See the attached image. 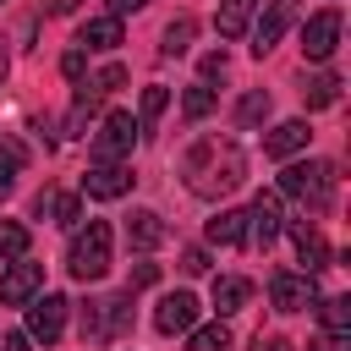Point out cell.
Masks as SVG:
<instances>
[{
    "label": "cell",
    "mask_w": 351,
    "mask_h": 351,
    "mask_svg": "<svg viewBox=\"0 0 351 351\" xmlns=\"http://www.w3.org/2000/svg\"><path fill=\"white\" fill-rule=\"evenodd\" d=\"M307 137H313V132H307V121H280V126L263 137V154H269V159H291V154H302V148H307Z\"/></svg>",
    "instance_id": "cell-15"
},
{
    "label": "cell",
    "mask_w": 351,
    "mask_h": 351,
    "mask_svg": "<svg viewBox=\"0 0 351 351\" xmlns=\"http://www.w3.org/2000/svg\"><path fill=\"white\" fill-rule=\"evenodd\" d=\"M82 66H88V55H82V49H77V44H71V49H66V55H60V71H66V77H71V82H77V77H82Z\"/></svg>",
    "instance_id": "cell-32"
},
{
    "label": "cell",
    "mask_w": 351,
    "mask_h": 351,
    "mask_svg": "<svg viewBox=\"0 0 351 351\" xmlns=\"http://www.w3.org/2000/svg\"><path fill=\"white\" fill-rule=\"evenodd\" d=\"M208 241H219V247H236V241H247V219H241L236 208H219V214L208 219Z\"/></svg>",
    "instance_id": "cell-22"
},
{
    "label": "cell",
    "mask_w": 351,
    "mask_h": 351,
    "mask_svg": "<svg viewBox=\"0 0 351 351\" xmlns=\"http://www.w3.org/2000/svg\"><path fill=\"white\" fill-rule=\"evenodd\" d=\"M126 324H132V296H104V302H88V313H82L88 340H104V335H115Z\"/></svg>",
    "instance_id": "cell-10"
},
{
    "label": "cell",
    "mask_w": 351,
    "mask_h": 351,
    "mask_svg": "<svg viewBox=\"0 0 351 351\" xmlns=\"http://www.w3.org/2000/svg\"><path fill=\"white\" fill-rule=\"evenodd\" d=\"M154 280H159V263H137L132 269V285H154Z\"/></svg>",
    "instance_id": "cell-35"
},
{
    "label": "cell",
    "mask_w": 351,
    "mask_h": 351,
    "mask_svg": "<svg viewBox=\"0 0 351 351\" xmlns=\"http://www.w3.org/2000/svg\"><path fill=\"white\" fill-rule=\"evenodd\" d=\"M340 77L335 71H318V77H307V88H302V99H307V110H329L335 99H340Z\"/></svg>",
    "instance_id": "cell-21"
},
{
    "label": "cell",
    "mask_w": 351,
    "mask_h": 351,
    "mask_svg": "<svg viewBox=\"0 0 351 351\" xmlns=\"http://www.w3.org/2000/svg\"><path fill=\"white\" fill-rule=\"evenodd\" d=\"M186 340H192V351H230L225 324H192V329H186Z\"/></svg>",
    "instance_id": "cell-25"
},
{
    "label": "cell",
    "mask_w": 351,
    "mask_h": 351,
    "mask_svg": "<svg viewBox=\"0 0 351 351\" xmlns=\"http://www.w3.org/2000/svg\"><path fill=\"white\" fill-rule=\"evenodd\" d=\"M27 258V225L22 219H0V269Z\"/></svg>",
    "instance_id": "cell-23"
},
{
    "label": "cell",
    "mask_w": 351,
    "mask_h": 351,
    "mask_svg": "<svg viewBox=\"0 0 351 351\" xmlns=\"http://www.w3.org/2000/svg\"><path fill=\"white\" fill-rule=\"evenodd\" d=\"M49 11H55V16H71V11H77V0H49Z\"/></svg>",
    "instance_id": "cell-38"
},
{
    "label": "cell",
    "mask_w": 351,
    "mask_h": 351,
    "mask_svg": "<svg viewBox=\"0 0 351 351\" xmlns=\"http://www.w3.org/2000/svg\"><path fill=\"white\" fill-rule=\"evenodd\" d=\"M49 214H55V225H66V230H77V225H82V203H77L71 192H55Z\"/></svg>",
    "instance_id": "cell-30"
},
{
    "label": "cell",
    "mask_w": 351,
    "mask_h": 351,
    "mask_svg": "<svg viewBox=\"0 0 351 351\" xmlns=\"http://www.w3.org/2000/svg\"><path fill=\"white\" fill-rule=\"evenodd\" d=\"M214 313L219 318H230V313H241L247 302H252V280H241V274H214Z\"/></svg>",
    "instance_id": "cell-14"
},
{
    "label": "cell",
    "mask_w": 351,
    "mask_h": 351,
    "mask_svg": "<svg viewBox=\"0 0 351 351\" xmlns=\"http://www.w3.org/2000/svg\"><path fill=\"white\" fill-rule=\"evenodd\" d=\"M110 225L104 219H88V225H77L71 230V247H66V269H71V280H104V269H110Z\"/></svg>",
    "instance_id": "cell-2"
},
{
    "label": "cell",
    "mask_w": 351,
    "mask_h": 351,
    "mask_svg": "<svg viewBox=\"0 0 351 351\" xmlns=\"http://www.w3.org/2000/svg\"><path fill=\"white\" fill-rule=\"evenodd\" d=\"M181 269H186V274H203V269H208V252H203V247H186Z\"/></svg>",
    "instance_id": "cell-34"
},
{
    "label": "cell",
    "mask_w": 351,
    "mask_h": 351,
    "mask_svg": "<svg viewBox=\"0 0 351 351\" xmlns=\"http://www.w3.org/2000/svg\"><path fill=\"white\" fill-rule=\"evenodd\" d=\"M280 192L296 197V203L324 208V203L335 197V165H329V159H296V165L280 170Z\"/></svg>",
    "instance_id": "cell-3"
},
{
    "label": "cell",
    "mask_w": 351,
    "mask_h": 351,
    "mask_svg": "<svg viewBox=\"0 0 351 351\" xmlns=\"http://www.w3.org/2000/svg\"><path fill=\"white\" fill-rule=\"evenodd\" d=\"M269 302H274V313H302L318 302V285H313V274L280 269V274H269Z\"/></svg>",
    "instance_id": "cell-8"
},
{
    "label": "cell",
    "mask_w": 351,
    "mask_h": 351,
    "mask_svg": "<svg viewBox=\"0 0 351 351\" xmlns=\"http://www.w3.org/2000/svg\"><path fill=\"white\" fill-rule=\"evenodd\" d=\"M165 104H170V88H143V115H137V126H154L159 115H165Z\"/></svg>",
    "instance_id": "cell-29"
},
{
    "label": "cell",
    "mask_w": 351,
    "mask_h": 351,
    "mask_svg": "<svg viewBox=\"0 0 351 351\" xmlns=\"http://www.w3.org/2000/svg\"><path fill=\"white\" fill-rule=\"evenodd\" d=\"M165 241V219L154 214V208H137L132 219H126V247H137V252H154Z\"/></svg>",
    "instance_id": "cell-16"
},
{
    "label": "cell",
    "mask_w": 351,
    "mask_h": 351,
    "mask_svg": "<svg viewBox=\"0 0 351 351\" xmlns=\"http://www.w3.org/2000/svg\"><path fill=\"white\" fill-rule=\"evenodd\" d=\"M296 22V0H263V11L252 16V55H269L280 38H285V27Z\"/></svg>",
    "instance_id": "cell-6"
},
{
    "label": "cell",
    "mask_w": 351,
    "mask_h": 351,
    "mask_svg": "<svg viewBox=\"0 0 351 351\" xmlns=\"http://www.w3.org/2000/svg\"><path fill=\"white\" fill-rule=\"evenodd\" d=\"M66 313H71V302L55 296V291H44V296L27 302V324H22V335H27L33 346H55L60 329H66Z\"/></svg>",
    "instance_id": "cell-4"
},
{
    "label": "cell",
    "mask_w": 351,
    "mask_h": 351,
    "mask_svg": "<svg viewBox=\"0 0 351 351\" xmlns=\"http://www.w3.org/2000/svg\"><path fill=\"white\" fill-rule=\"evenodd\" d=\"M340 33H346L340 11H313V16L302 22V55H307V60H329V55L340 49Z\"/></svg>",
    "instance_id": "cell-7"
},
{
    "label": "cell",
    "mask_w": 351,
    "mask_h": 351,
    "mask_svg": "<svg viewBox=\"0 0 351 351\" xmlns=\"http://www.w3.org/2000/svg\"><path fill=\"white\" fill-rule=\"evenodd\" d=\"M181 176L197 197H214V192H230L241 186L247 176V154L230 143V137H197L186 154H181Z\"/></svg>",
    "instance_id": "cell-1"
},
{
    "label": "cell",
    "mask_w": 351,
    "mask_h": 351,
    "mask_svg": "<svg viewBox=\"0 0 351 351\" xmlns=\"http://www.w3.org/2000/svg\"><path fill=\"white\" fill-rule=\"evenodd\" d=\"M121 82H126V71H121V66H104V71L88 82V93H110V88H121Z\"/></svg>",
    "instance_id": "cell-31"
},
{
    "label": "cell",
    "mask_w": 351,
    "mask_h": 351,
    "mask_svg": "<svg viewBox=\"0 0 351 351\" xmlns=\"http://www.w3.org/2000/svg\"><path fill=\"white\" fill-rule=\"evenodd\" d=\"M137 137H143V126H137V115L132 110H115V115H104L99 121V137H93V148H99V159H126L132 148H137Z\"/></svg>",
    "instance_id": "cell-5"
},
{
    "label": "cell",
    "mask_w": 351,
    "mask_h": 351,
    "mask_svg": "<svg viewBox=\"0 0 351 351\" xmlns=\"http://www.w3.org/2000/svg\"><path fill=\"white\" fill-rule=\"evenodd\" d=\"M263 115H269V93H263V88L241 93V104H236V126H241V132H252V126H258Z\"/></svg>",
    "instance_id": "cell-24"
},
{
    "label": "cell",
    "mask_w": 351,
    "mask_h": 351,
    "mask_svg": "<svg viewBox=\"0 0 351 351\" xmlns=\"http://www.w3.org/2000/svg\"><path fill=\"white\" fill-rule=\"evenodd\" d=\"M148 0H110V16H126V11H143Z\"/></svg>",
    "instance_id": "cell-36"
},
{
    "label": "cell",
    "mask_w": 351,
    "mask_h": 351,
    "mask_svg": "<svg viewBox=\"0 0 351 351\" xmlns=\"http://www.w3.org/2000/svg\"><path fill=\"white\" fill-rule=\"evenodd\" d=\"M16 170H22V148L11 137H0V197L16 186Z\"/></svg>",
    "instance_id": "cell-26"
},
{
    "label": "cell",
    "mask_w": 351,
    "mask_h": 351,
    "mask_svg": "<svg viewBox=\"0 0 351 351\" xmlns=\"http://www.w3.org/2000/svg\"><path fill=\"white\" fill-rule=\"evenodd\" d=\"M318 318H324V335H329L335 346H346V335H351V296H329V302H318Z\"/></svg>",
    "instance_id": "cell-20"
},
{
    "label": "cell",
    "mask_w": 351,
    "mask_h": 351,
    "mask_svg": "<svg viewBox=\"0 0 351 351\" xmlns=\"http://www.w3.org/2000/svg\"><path fill=\"white\" fill-rule=\"evenodd\" d=\"M291 241H296V258L307 263V274L329 263V247H324V236H318V230H313L307 219H302V225H291Z\"/></svg>",
    "instance_id": "cell-19"
},
{
    "label": "cell",
    "mask_w": 351,
    "mask_h": 351,
    "mask_svg": "<svg viewBox=\"0 0 351 351\" xmlns=\"http://www.w3.org/2000/svg\"><path fill=\"white\" fill-rule=\"evenodd\" d=\"M82 192H88V197H104V203H110V197H126V192H132V170L115 165V159H93L88 176H82Z\"/></svg>",
    "instance_id": "cell-11"
},
{
    "label": "cell",
    "mask_w": 351,
    "mask_h": 351,
    "mask_svg": "<svg viewBox=\"0 0 351 351\" xmlns=\"http://www.w3.org/2000/svg\"><path fill=\"white\" fill-rule=\"evenodd\" d=\"M258 351H291V340H280V335H269V340H263V335H258Z\"/></svg>",
    "instance_id": "cell-37"
},
{
    "label": "cell",
    "mask_w": 351,
    "mask_h": 351,
    "mask_svg": "<svg viewBox=\"0 0 351 351\" xmlns=\"http://www.w3.org/2000/svg\"><path fill=\"white\" fill-rule=\"evenodd\" d=\"M0 77H5V49H0Z\"/></svg>",
    "instance_id": "cell-39"
},
{
    "label": "cell",
    "mask_w": 351,
    "mask_h": 351,
    "mask_svg": "<svg viewBox=\"0 0 351 351\" xmlns=\"http://www.w3.org/2000/svg\"><path fill=\"white\" fill-rule=\"evenodd\" d=\"M252 16H258V0H219L214 27H219V38H241L252 27Z\"/></svg>",
    "instance_id": "cell-17"
},
{
    "label": "cell",
    "mask_w": 351,
    "mask_h": 351,
    "mask_svg": "<svg viewBox=\"0 0 351 351\" xmlns=\"http://www.w3.org/2000/svg\"><path fill=\"white\" fill-rule=\"evenodd\" d=\"M121 44V16H88L77 33V49H115Z\"/></svg>",
    "instance_id": "cell-18"
},
{
    "label": "cell",
    "mask_w": 351,
    "mask_h": 351,
    "mask_svg": "<svg viewBox=\"0 0 351 351\" xmlns=\"http://www.w3.org/2000/svg\"><path fill=\"white\" fill-rule=\"evenodd\" d=\"M192 324H197V296H192V291L159 296V307H154V329H159V335H186Z\"/></svg>",
    "instance_id": "cell-12"
},
{
    "label": "cell",
    "mask_w": 351,
    "mask_h": 351,
    "mask_svg": "<svg viewBox=\"0 0 351 351\" xmlns=\"http://www.w3.org/2000/svg\"><path fill=\"white\" fill-rule=\"evenodd\" d=\"M165 55H186L192 49V16H176L170 27H165V44H159Z\"/></svg>",
    "instance_id": "cell-27"
},
{
    "label": "cell",
    "mask_w": 351,
    "mask_h": 351,
    "mask_svg": "<svg viewBox=\"0 0 351 351\" xmlns=\"http://www.w3.org/2000/svg\"><path fill=\"white\" fill-rule=\"evenodd\" d=\"M181 110H186L192 121H203V115L214 110V88H208V82H192V88L181 93Z\"/></svg>",
    "instance_id": "cell-28"
},
{
    "label": "cell",
    "mask_w": 351,
    "mask_h": 351,
    "mask_svg": "<svg viewBox=\"0 0 351 351\" xmlns=\"http://www.w3.org/2000/svg\"><path fill=\"white\" fill-rule=\"evenodd\" d=\"M208 77H225V49H208V55H203V82H208Z\"/></svg>",
    "instance_id": "cell-33"
},
{
    "label": "cell",
    "mask_w": 351,
    "mask_h": 351,
    "mask_svg": "<svg viewBox=\"0 0 351 351\" xmlns=\"http://www.w3.org/2000/svg\"><path fill=\"white\" fill-rule=\"evenodd\" d=\"M241 219H247V241H252V247H269V241L280 236V225H285V219H280V197H274V192H258V197H252V208H247Z\"/></svg>",
    "instance_id": "cell-13"
},
{
    "label": "cell",
    "mask_w": 351,
    "mask_h": 351,
    "mask_svg": "<svg viewBox=\"0 0 351 351\" xmlns=\"http://www.w3.org/2000/svg\"><path fill=\"white\" fill-rule=\"evenodd\" d=\"M38 285H44V263H33V258H16L0 269V302L5 307H27L38 296Z\"/></svg>",
    "instance_id": "cell-9"
}]
</instances>
